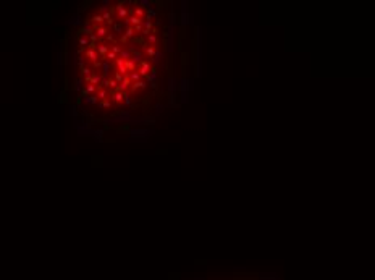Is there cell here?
I'll return each mask as SVG.
<instances>
[{"label":"cell","mask_w":375,"mask_h":280,"mask_svg":"<svg viewBox=\"0 0 375 280\" xmlns=\"http://www.w3.org/2000/svg\"><path fill=\"white\" fill-rule=\"evenodd\" d=\"M100 107H103V109H109V107H112V101H110V99L100 101Z\"/></svg>","instance_id":"obj_25"},{"label":"cell","mask_w":375,"mask_h":280,"mask_svg":"<svg viewBox=\"0 0 375 280\" xmlns=\"http://www.w3.org/2000/svg\"><path fill=\"white\" fill-rule=\"evenodd\" d=\"M113 79L118 83V84H121V83H123V79H125V75H121L120 71L115 70V71H113Z\"/></svg>","instance_id":"obj_17"},{"label":"cell","mask_w":375,"mask_h":280,"mask_svg":"<svg viewBox=\"0 0 375 280\" xmlns=\"http://www.w3.org/2000/svg\"><path fill=\"white\" fill-rule=\"evenodd\" d=\"M103 21H105V19H103V15H94V16L91 18V23H92L94 26H102Z\"/></svg>","instance_id":"obj_11"},{"label":"cell","mask_w":375,"mask_h":280,"mask_svg":"<svg viewBox=\"0 0 375 280\" xmlns=\"http://www.w3.org/2000/svg\"><path fill=\"white\" fill-rule=\"evenodd\" d=\"M142 52H144V54H146L149 58H155V52H157V49H155L154 46L144 44V46H142Z\"/></svg>","instance_id":"obj_6"},{"label":"cell","mask_w":375,"mask_h":280,"mask_svg":"<svg viewBox=\"0 0 375 280\" xmlns=\"http://www.w3.org/2000/svg\"><path fill=\"white\" fill-rule=\"evenodd\" d=\"M134 34H136V29H134L133 26H128V28H126V31H125V36H126V37H128V39H129V37H133Z\"/></svg>","instance_id":"obj_22"},{"label":"cell","mask_w":375,"mask_h":280,"mask_svg":"<svg viewBox=\"0 0 375 280\" xmlns=\"http://www.w3.org/2000/svg\"><path fill=\"white\" fill-rule=\"evenodd\" d=\"M125 65H126V70H128V73H133V71H138L136 62H133V60H126V62H125Z\"/></svg>","instance_id":"obj_12"},{"label":"cell","mask_w":375,"mask_h":280,"mask_svg":"<svg viewBox=\"0 0 375 280\" xmlns=\"http://www.w3.org/2000/svg\"><path fill=\"white\" fill-rule=\"evenodd\" d=\"M126 15H128V10L123 7V3H118V7H117V16H118V19H123V21H125V19L128 18Z\"/></svg>","instance_id":"obj_8"},{"label":"cell","mask_w":375,"mask_h":280,"mask_svg":"<svg viewBox=\"0 0 375 280\" xmlns=\"http://www.w3.org/2000/svg\"><path fill=\"white\" fill-rule=\"evenodd\" d=\"M81 76L84 78V79H86V78H91V76H92V70H91L89 66H84V65H83V66H81Z\"/></svg>","instance_id":"obj_13"},{"label":"cell","mask_w":375,"mask_h":280,"mask_svg":"<svg viewBox=\"0 0 375 280\" xmlns=\"http://www.w3.org/2000/svg\"><path fill=\"white\" fill-rule=\"evenodd\" d=\"M84 58H87L89 62H97V58H100L99 57V54H97V50H94V49H86V52H84Z\"/></svg>","instance_id":"obj_5"},{"label":"cell","mask_w":375,"mask_h":280,"mask_svg":"<svg viewBox=\"0 0 375 280\" xmlns=\"http://www.w3.org/2000/svg\"><path fill=\"white\" fill-rule=\"evenodd\" d=\"M149 70H150V63L147 60H142L141 63L138 65V71L141 76H149Z\"/></svg>","instance_id":"obj_3"},{"label":"cell","mask_w":375,"mask_h":280,"mask_svg":"<svg viewBox=\"0 0 375 280\" xmlns=\"http://www.w3.org/2000/svg\"><path fill=\"white\" fill-rule=\"evenodd\" d=\"M110 50L113 52V54H117L118 57H120V54H121V52H123V49H121V47H120V44H118V42L112 44V46H110Z\"/></svg>","instance_id":"obj_14"},{"label":"cell","mask_w":375,"mask_h":280,"mask_svg":"<svg viewBox=\"0 0 375 280\" xmlns=\"http://www.w3.org/2000/svg\"><path fill=\"white\" fill-rule=\"evenodd\" d=\"M79 46L83 47V49H89V39L86 37V36H81V37H79Z\"/></svg>","instance_id":"obj_19"},{"label":"cell","mask_w":375,"mask_h":280,"mask_svg":"<svg viewBox=\"0 0 375 280\" xmlns=\"http://www.w3.org/2000/svg\"><path fill=\"white\" fill-rule=\"evenodd\" d=\"M147 44H149V46H157V34L155 33H152L150 36H147Z\"/></svg>","instance_id":"obj_16"},{"label":"cell","mask_w":375,"mask_h":280,"mask_svg":"<svg viewBox=\"0 0 375 280\" xmlns=\"http://www.w3.org/2000/svg\"><path fill=\"white\" fill-rule=\"evenodd\" d=\"M95 97H97L99 101H105V99H110L109 89H105V87L99 86V91H97V94H95Z\"/></svg>","instance_id":"obj_7"},{"label":"cell","mask_w":375,"mask_h":280,"mask_svg":"<svg viewBox=\"0 0 375 280\" xmlns=\"http://www.w3.org/2000/svg\"><path fill=\"white\" fill-rule=\"evenodd\" d=\"M134 15H136L138 18H144V10H142V7H136V8H134Z\"/></svg>","instance_id":"obj_23"},{"label":"cell","mask_w":375,"mask_h":280,"mask_svg":"<svg viewBox=\"0 0 375 280\" xmlns=\"http://www.w3.org/2000/svg\"><path fill=\"white\" fill-rule=\"evenodd\" d=\"M131 57H133V54H131L128 49H123V52L120 54V58L125 60V62H126V60H131Z\"/></svg>","instance_id":"obj_15"},{"label":"cell","mask_w":375,"mask_h":280,"mask_svg":"<svg viewBox=\"0 0 375 280\" xmlns=\"http://www.w3.org/2000/svg\"><path fill=\"white\" fill-rule=\"evenodd\" d=\"M142 89H146V83L144 81H139V83H133L131 84V93H138V91H142Z\"/></svg>","instance_id":"obj_10"},{"label":"cell","mask_w":375,"mask_h":280,"mask_svg":"<svg viewBox=\"0 0 375 280\" xmlns=\"http://www.w3.org/2000/svg\"><path fill=\"white\" fill-rule=\"evenodd\" d=\"M109 52H110V46H107V44H99L97 46V54L102 62H107V54Z\"/></svg>","instance_id":"obj_2"},{"label":"cell","mask_w":375,"mask_h":280,"mask_svg":"<svg viewBox=\"0 0 375 280\" xmlns=\"http://www.w3.org/2000/svg\"><path fill=\"white\" fill-rule=\"evenodd\" d=\"M129 78L133 83H139L141 81V75H139V71H133V73H129Z\"/></svg>","instance_id":"obj_21"},{"label":"cell","mask_w":375,"mask_h":280,"mask_svg":"<svg viewBox=\"0 0 375 280\" xmlns=\"http://www.w3.org/2000/svg\"><path fill=\"white\" fill-rule=\"evenodd\" d=\"M94 26V25H92ZM94 34L97 36L99 39H103V37H107L109 36V28L107 26H94Z\"/></svg>","instance_id":"obj_4"},{"label":"cell","mask_w":375,"mask_h":280,"mask_svg":"<svg viewBox=\"0 0 375 280\" xmlns=\"http://www.w3.org/2000/svg\"><path fill=\"white\" fill-rule=\"evenodd\" d=\"M128 96H129L128 93H121V91H118V89H115L113 93H110V97H112V101H113L115 104H121L123 99H126Z\"/></svg>","instance_id":"obj_1"},{"label":"cell","mask_w":375,"mask_h":280,"mask_svg":"<svg viewBox=\"0 0 375 280\" xmlns=\"http://www.w3.org/2000/svg\"><path fill=\"white\" fill-rule=\"evenodd\" d=\"M117 58H118V55H117V54H113V52H112V50L109 52V54H107V62H112V60H113V62H115V60H117Z\"/></svg>","instance_id":"obj_24"},{"label":"cell","mask_w":375,"mask_h":280,"mask_svg":"<svg viewBox=\"0 0 375 280\" xmlns=\"http://www.w3.org/2000/svg\"><path fill=\"white\" fill-rule=\"evenodd\" d=\"M129 19V25L133 26V28H138V26H141V25H144V21H142L141 18H138L136 15H131V16L128 18Z\"/></svg>","instance_id":"obj_9"},{"label":"cell","mask_w":375,"mask_h":280,"mask_svg":"<svg viewBox=\"0 0 375 280\" xmlns=\"http://www.w3.org/2000/svg\"><path fill=\"white\" fill-rule=\"evenodd\" d=\"M103 19H105V21H107V25H110V26H112V25H113V23H115V19L112 18L110 11H103Z\"/></svg>","instance_id":"obj_20"},{"label":"cell","mask_w":375,"mask_h":280,"mask_svg":"<svg viewBox=\"0 0 375 280\" xmlns=\"http://www.w3.org/2000/svg\"><path fill=\"white\" fill-rule=\"evenodd\" d=\"M118 41L121 42V44H126V42H128V37H126V36L123 34V36H120V39H118Z\"/></svg>","instance_id":"obj_26"},{"label":"cell","mask_w":375,"mask_h":280,"mask_svg":"<svg viewBox=\"0 0 375 280\" xmlns=\"http://www.w3.org/2000/svg\"><path fill=\"white\" fill-rule=\"evenodd\" d=\"M131 60H133V62H136L138 65H139V63L142 62V54H141V52H136V50H134V52H133V57H131Z\"/></svg>","instance_id":"obj_18"}]
</instances>
